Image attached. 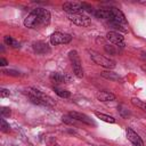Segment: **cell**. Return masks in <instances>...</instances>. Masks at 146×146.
<instances>
[{
    "label": "cell",
    "instance_id": "6da1fadb",
    "mask_svg": "<svg viewBox=\"0 0 146 146\" xmlns=\"http://www.w3.org/2000/svg\"><path fill=\"white\" fill-rule=\"evenodd\" d=\"M50 13L43 8L33 9L24 19V25L29 29H39L50 23Z\"/></svg>",
    "mask_w": 146,
    "mask_h": 146
},
{
    "label": "cell",
    "instance_id": "7a4b0ae2",
    "mask_svg": "<svg viewBox=\"0 0 146 146\" xmlns=\"http://www.w3.org/2000/svg\"><path fill=\"white\" fill-rule=\"evenodd\" d=\"M89 54H90V58L99 66H103L105 68H114L115 67V62L111 58H107L100 54H98L97 51H94V50H89Z\"/></svg>",
    "mask_w": 146,
    "mask_h": 146
},
{
    "label": "cell",
    "instance_id": "3957f363",
    "mask_svg": "<svg viewBox=\"0 0 146 146\" xmlns=\"http://www.w3.org/2000/svg\"><path fill=\"white\" fill-rule=\"evenodd\" d=\"M68 58L72 63V67H73V72L74 74L81 79L83 78V68H82V65H81V59H80V56L78 54L76 50H71L68 52Z\"/></svg>",
    "mask_w": 146,
    "mask_h": 146
},
{
    "label": "cell",
    "instance_id": "277c9868",
    "mask_svg": "<svg viewBox=\"0 0 146 146\" xmlns=\"http://www.w3.org/2000/svg\"><path fill=\"white\" fill-rule=\"evenodd\" d=\"M67 18L73 24H75L78 26H82V27L89 26L91 24V19L89 18V16L81 14V13L80 14H70V15H67Z\"/></svg>",
    "mask_w": 146,
    "mask_h": 146
},
{
    "label": "cell",
    "instance_id": "5b68a950",
    "mask_svg": "<svg viewBox=\"0 0 146 146\" xmlns=\"http://www.w3.org/2000/svg\"><path fill=\"white\" fill-rule=\"evenodd\" d=\"M72 40V36L67 33H62V32H55L50 36V43L52 46L57 44H66L70 43Z\"/></svg>",
    "mask_w": 146,
    "mask_h": 146
},
{
    "label": "cell",
    "instance_id": "8992f818",
    "mask_svg": "<svg viewBox=\"0 0 146 146\" xmlns=\"http://www.w3.org/2000/svg\"><path fill=\"white\" fill-rule=\"evenodd\" d=\"M110 11H111V15H112V18L110 22H113V23H117V24H121L123 26H127V19H125V16L123 15V13L115 8V7H111L110 8Z\"/></svg>",
    "mask_w": 146,
    "mask_h": 146
},
{
    "label": "cell",
    "instance_id": "52a82bcc",
    "mask_svg": "<svg viewBox=\"0 0 146 146\" xmlns=\"http://www.w3.org/2000/svg\"><path fill=\"white\" fill-rule=\"evenodd\" d=\"M63 9H64V11H66L70 15V14H80V11L83 10V7H82L81 2L67 1V2L63 3Z\"/></svg>",
    "mask_w": 146,
    "mask_h": 146
},
{
    "label": "cell",
    "instance_id": "ba28073f",
    "mask_svg": "<svg viewBox=\"0 0 146 146\" xmlns=\"http://www.w3.org/2000/svg\"><path fill=\"white\" fill-rule=\"evenodd\" d=\"M106 39L110 42H112L114 46H117V47H121V48L124 47V39L116 31H110V32H107L106 33Z\"/></svg>",
    "mask_w": 146,
    "mask_h": 146
},
{
    "label": "cell",
    "instance_id": "9c48e42d",
    "mask_svg": "<svg viewBox=\"0 0 146 146\" xmlns=\"http://www.w3.org/2000/svg\"><path fill=\"white\" fill-rule=\"evenodd\" d=\"M32 47H33V50L39 55H46V54H49L51 51L49 44L43 42V41H36L32 44Z\"/></svg>",
    "mask_w": 146,
    "mask_h": 146
},
{
    "label": "cell",
    "instance_id": "30bf717a",
    "mask_svg": "<svg viewBox=\"0 0 146 146\" xmlns=\"http://www.w3.org/2000/svg\"><path fill=\"white\" fill-rule=\"evenodd\" d=\"M127 137L128 139L132 143L133 146H144V141L143 139L139 137V135L133 131L131 128H127Z\"/></svg>",
    "mask_w": 146,
    "mask_h": 146
},
{
    "label": "cell",
    "instance_id": "8fae6325",
    "mask_svg": "<svg viewBox=\"0 0 146 146\" xmlns=\"http://www.w3.org/2000/svg\"><path fill=\"white\" fill-rule=\"evenodd\" d=\"M68 115H70L72 119H74L75 121H79V122H82V123H86V124H89V125L94 124L92 120H91L88 115H86V114H83V113H80V112H70Z\"/></svg>",
    "mask_w": 146,
    "mask_h": 146
},
{
    "label": "cell",
    "instance_id": "7c38bea8",
    "mask_svg": "<svg viewBox=\"0 0 146 146\" xmlns=\"http://www.w3.org/2000/svg\"><path fill=\"white\" fill-rule=\"evenodd\" d=\"M96 97L100 102H112L115 99V96L110 91H99V92H97Z\"/></svg>",
    "mask_w": 146,
    "mask_h": 146
},
{
    "label": "cell",
    "instance_id": "4fadbf2b",
    "mask_svg": "<svg viewBox=\"0 0 146 146\" xmlns=\"http://www.w3.org/2000/svg\"><path fill=\"white\" fill-rule=\"evenodd\" d=\"M100 75L103 78L107 79V80H111V81H122V78L117 73H115V72H113L111 70L110 71H103V72H100Z\"/></svg>",
    "mask_w": 146,
    "mask_h": 146
},
{
    "label": "cell",
    "instance_id": "5bb4252c",
    "mask_svg": "<svg viewBox=\"0 0 146 146\" xmlns=\"http://www.w3.org/2000/svg\"><path fill=\"white\" fill-rule=\"evenodd\" d=\"M49 80L52 83H63V82H65L66 76L60 74V73H58V72H54V73H51L49 75Z\"/></svg>",
    "mask_w": 146,
    "mask_h": 146
},
{
    "label": "cell",
    "instance_id": "9a60e30c",
    "mask_svg": "<svg viewBox=\"0 0 146 146\" xmlns=\"http://www.w3.org/2000/svg\"><path fill=\"white\" fill-rule=\"evenodd\" d=\"M95 115L98 119H100L102 121H105L107 123H114L115 122V119L111 115H107V114H104V113H100V112H95Z\"/></svg>",
    "mask_w": 146,
    "mask_h": 146
},
{
    "label": "cell",
    "instance_id": "2e32d148",
    "mask_svg": "<svg viewBox=\"0 0 146 146\" xmlns=\"http://www.w3.org/2000/svg\"><path fill=\"white\" fill-rule=\"evenodd\" d=\"M3 42H5L7 46H10V47H13V48H18V47H19V43H18L13 36H10V35H6V36L3 38Z\"/></svg>",
    "mask_w": 146,
    "mask_h": 146
},
{
    "label": "cell",
    "instance_id": "e0dca14e",
    "mask_svg": "<svg viewBox=\"0 0 146 146\" xmlns=\"http://www.w3.org/2000/svg\"><path fill=\"white\" fill-rule=\"evenodd\" d=\"M54 91L56 92V95H58V96H59V97H62V98H68V97L71 96L70 91H67V90H65V89L54 88Z\"/></svg>",
    "mask_w": 146,
    "mask_h": 146
},
{
    "label": "cell",
    "instance_id": "ac0fdd59",
    "mask_svg": "<svg viewBox=\"0 0 146 146\" xmlns=\"http://www.w3.org/2000/svg\"><path fill=\"white\" fill-rule=\"evenodd\" d=\"M131 103H132L135 106H137V107H139V108H141L143 111L146 112V103H145V102L140 100L139 98H132V99H131Z\"/></svg>",
    "mask_w": 146,
    "mask_h": 146
},
{
    "label": "cell",
    "instance_id": "d6986e66",
    "mask_svg": "<svg viewBox=\"0 0 146 146\" xmlns=\"http://www.w3.org/2000/svg\"><path fill=\"white\" fill-rule=\"evenodd\" d=\"M117 46H110V44H105L104 46V49L106 52H108L110 55H116L117 54V49H116Z\"/></svg>",
    "mask_w": 146,
    "mask_h": 146
},
{
    "label": "cell",
    "instance_id": "ffe728a7",
    "mask_svg": "<svg viewBox=\"0 0 146 146\" xmlns=\"http://www.w3.org/2000/svg\"><path fill=\"white\" fill-rule=\"evenodd\" d=\"M0 130H1L2 132H8V131L10 130L9 124L7 123V121H6L3 117L1 119V122H0Z\"/></svg>",
    "mask_w": 146,
    "mask_h": 146
},
{
    "label": "cell",
    "instance_id": "44dd1931",
    "mask_svg": "<svg viewBox=\"0 0 146 146\" xmlns=\"http://www.w3.org/2000/svg\"><path fill=\"white\" fill-rule=\"evenodd\" d=\"M2 73L6 75H10V76H19L21 75V73L18 71H15V70H3Z\"/></svg>",
    "mask_w": 146,
    "mask_h": 146
},
{
    "label": "cell",
    "instance_id": "7402d4cb",
    "mask_svg": "<svg viewBox=\"0 0 146 146\" xmlns=\"http://www.w3.org/2000/svg\"><path fill=\"white\" fill-rule=\"evenodd\" d=\"M0 113H1V116L2 117H6V116H9L11 112H10V108H8V107H1Z\"/></svg>",
    "mask_w": 146,
    "mask_h": 146
},
{
    "label": "cell",
    "instance_id": "603a6c76",
    "mask_svg": "<svg viewBox=\"0 0 146 146\" xmlns=\"http://www.w3.org/2000/svg\"><path fill=\"white\" fill-rule=\"evenodd\" d=\"M62 121L64 122V123H67V124H73L74 123V119H72L70 115H64L63 117H62Z\"/></svg>",
    "mask_w": 146,
    "mask_h": 146
},
{
    "label": "cell",
    "instance_id": "cb8c5ba5",
    "mask_svg": "<svg viewBox=\"0 0 146 146\" xmlns=\"http://www.w3.org/2000/svg\"><path fill=\"white\" fill-rule=\"evenodd\" d=\"M82 7H83L84 10H87V11H89V13H94V11H95V10L92 9V7H91L90 5H88V3H86V2H82Z\"/></svg>",
    "mask_w": 146,
    "mask_h": 146
},
{
    "label": "cell",
    "instance_id": "d4e9b609",
    "mask_svg": "<svg viewBox=\"0 0 146 146\" xmlns=\"http://www.w3.org/2000/svg\"><path fill=\"white\" fill-rule=\"evenodd\" d=\"M10 95V92H9V90L8 89H5V88H1L0 89V96L3 98V97H7V96H9Z\"/></svg>",
    "mask_w": 146,
    "mask_h": 146
},
{
    "label": "cell",
    "instance_id": "484cf974",
    "mask_svg": "<svg viewBox=\"0 0 146 146\" xmlns=\"http://www.w3.org/2000/svg\"><path fill=\"white\" fill-rule=\"evenodd\" d=\"M0 65L1 66H7L8 65V62L6 58H0Z\"/></svg>",
    "mask_w": 146,
    "mask_h": 146
},
{
    "label": "cell",
    "instance_id": "4316f807",
    "mask_svg": "<svg viewBox=\"0 0 146 146\" xmlns=\"http://www.w3.org/2000/svg\"><path fill=\"white\" fill-rule=\"evenodd\" d=\"M141 55H144V56H143V57H144V58H146V51H144V52H143V54H141Z\"/></svg>",
    "mask_w": 146,
    "mask_h": 146
},
{
    "label": "cell",
    "instance_id": "83f0119b",
    "mask_svg": "<svg viewBox=\"0 0 146 146\" xmlns=\"http://www.w3.org/2000/svg\"><path fill=\"white\" fill-rule=\"evenodd\" d=\"M143 70H145V71H146V66H144V67H143Z\"/></svg>",
    "mask_w": 146,
    "mask_h": 146
},
{
    "label": "cell",
    "instance_id": "f1b7e54d",
    "mask_svg": "<svg viewBox=\"0 0 146 146\" xmlns=\"http://www.w3.org/2000/svg\"><path fill=\"white\" fill-rule=\"evenodd\" d=\"M56 146H57V145H56Z\"/></svg>",
    "mask_w": 146,
    "mask_h": 146
}]
</instances>
